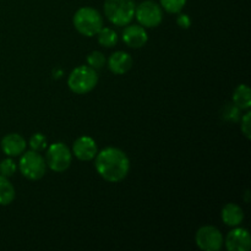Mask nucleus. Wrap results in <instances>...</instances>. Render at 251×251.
Returning <instances> with one entry per match:
<instances>
[{
  "label": "nucleus",
  "instance_id": "obj_1",
  "mask_svg": "<svg viewBox=\"0 0 251 251\" xmlns=\"http://www.w3.org/2000/svg\"><path fill=\"white\" fill-rule=\"evenodd\" d=\"M95 167L97 173L109 183L122 181L130 171L126 153L117 147H107L96 154Z\"/></svg>",
  "mask_w": 251,
  "mask_h": 251
},
{
  "label": "nucleus",
  "instance_id": "obj_2",
  "mask_svg": "<svg viewBox=\"0 0 251 251\" xmlns=\"http://www.w3.org/2000/svg\"><path fill=\"white\" fill-rule=\"evenodd\" d=\"M135 0H105L104 15L115 26H126L135 16Z\"/></svg>",
  "mask_w": 251,
  "mask_h": 251
},
{
  "label": "nucleus",
  "instance_id": "obj_3",
  "mask_svg": "<svg viewBox=\"0 0 251 251\" xmlns=\"http://www.w3.org/2000/svg\"><path fill=\"white\" fill-rule=\"evenodd\" d=\"M74 26L76 31L86 37H93L103 27V19L100 12L90 6L78 9L74 15Z\"/></svg>",
  "mask_w": 251,
  "mask_h": 251
},
{
  "label": "nucleus",
  "instance_id": "obj_4",
  "mask_svg": "<svg viewBox=\"0 0 251 251\" xmlns=\"http://www.w3.org/2000/svg\"><path fill=\"white\" fill-rule=\"evenodd\" d=\"M98 83V75L91 66L81 65L74 69L69 75V88L76 95H86L91 92Z\"/></svg>",
  "mask_w": 251,
  "mask_h": 251
},
{
  "label": "nucleus",
  "instance_id": "obj_5",
  "mask_svg": "<svg viewBox=\"0 0 251 251\" xmlns=\"http://www.w3.org/2000/svg\"><path fill=\"white\" fill-rule=\"evenodd\" d=\"M19 168L22 176L29 180H39L46 174L47 163L41 153L32 150L27 151L26 153L24 152V156L19 162Z\"/></svg>",
  "mask_w": 251,
  "mask_h": 251
},
{
  "label": "nucleus",
  "instance_id": "obj_6",
  "mask_svg": "<svg viewBox=\"0 0 251 251\" xmlns=\"http://www.w3.org/2000/svg\"><path fill=\"white\" fill-rule=\"evenodd\" d=\"M46 163L49 168L56 173L65 172L73 161V153L69 147L63 142L51 144L46 153Z\"/></svg>",
  "mask_w": 251,
  "mask_h": 251
},
{
  "label": "nucleus",
  "instance_id": "obj_7",
  "mask_svg": "<svg viewBox=\"0 0 251 251\" xmlns=\"http://www.w3.org/2000/svg\"><path fill=\"white\" fill-rule=\"evenodd\" d=\"M135 16L142 27H157L163 20V11L161 5L152 0L140 2L135 9Z\"/></svg>",
  "mask_w": 251,
  "mask_h": 251
},
{
  "label": "nucleus",
  "instance_id": "obj_8",
  "mask_svg": "<svg viewBox=\"0 0 251 251\" xmlns=\"http://www.w3.org/2000/svg\"><path fill=\"white\" fill-rule=\"evenodd\" d=\"M195 240L198 247L205 251H218L223 245L222 233L212 226L201 227L196 232Z\"/></svg>",
  "mask_w": 251,
  "mask_h": 251
},
{
  "label": "nucleus",
  "instance_id": "obj_9",
  "mask_svg": "<svg viewBox=\"0 0 251 251\" xmlns=\"http://www.w3.org/2000/svg\"><path fill=\"white\" fill-rule=\"evenodd\" d=\"M97 152V145L92 137L81 136L74 142L73 153L80 161H92Z\"/></svg>",
  "mask_w": 251,
  "mask_h": 251
},
{
  "label": "nucleus",
  "instance_id": "obj_10",
  "mask_svg": "<svg viewBox=\"0 0 251 251\" xmlns=\"http://www.w3.org/2000/svg\"><path fill=\"white\" fill-rule=\"evenodd\" d=\"M226 247L229 251H248L251 247V238L245 228H235L228 233Z\"/></svg>",
  "mask_w": 251,
  "mask_h": 251
},
{
  "label": "nucleus",
  "instance_id": "obj_11",
  "mask_svg": "<svg viewBox=\"0 0 251 251\" xmlns=\"http://www.w3.org/2000/svg\"><path fill=\"white\" fill-rule=\"evenodd\" d=\"M147 39L146 29L139 25H126L123 31V41L130 48H142L147 43Z\"/></svg>",
  "mask_w": 251,
  "mask_h": 251
},
{
  "label": "nucleus",
  "instance_id": "obj_12",
  "mask_svg": "<svg viewBox=\"0 0 251 251\" xmlns=\"http://www.w3.org/2000/svg\"><path fill=\"white\" fill-rule=\"evenodd\" d=\"M0 146L6 156L17 157L26 150V140L20 134H7L1 139Z\"/></svg>",
  "mask_w": 251,
  "mask_h": 251
},
{
  "label": "nucleus",
  "instance_id": "obj_13",
  "mask_svg": "<svg viewBox=\"0 0 251 251\" xmlns=\"http://www.w3.org/2000/svg\"><path fill=\"white\" fill-rule=\"evenodd\" d=\"M132 66V58L129 53L118 50L113 53L108 59V68L115 75L126 74Z\"/></svg>",
  "mask_w": 251,
  "mask_h": 251
},
{
  "label": "nucleus",
  "instance_id": "obj_14",
  "mask_svg": "<svg viewBox=\"0 0 251 251\" xmlns=\"http://www.w3.org/2000/svg\"><path fill=\"white\" fill-rule=\"evenodd\" d=\"M223 222L230 227H237L244 220V212L237 203H227L222 210Z\"/></svg>",
  "mask_w": 251,
  "mask_h": 251
},
{
  "label": "nucleus",
  "instance_id": "obj_15",
  "mask_svg": "<svg viewBox=\"0 0 251 251\" xmlns=\"http://www.w3.org/2000/svg\"><path fill=\"white\" fill-rule=\"evenodd\" d=\"M233 102L237 108L248 110L251 107V91L247 85H239L233 95Z\"/></svg>",
  "mask_w": 251,
  "mask_h": 251
},
{
  "label": "nucleus",
  "instance_id": "obj_16",
  "mask_svg": "<svg viewBox=\"0 0 251 251\" xmlns=\"http://www.w3.org/2000/svg\"><path fill=\"white\" fill-rule=\"evenodd\" d=\"M15 188L6 176H0V205L7 206L14 201Z\"/></svg>",
  "mask_w": 251,
  "mask_h": 251
},
{
  "label": "nucleus",
  "instance_id": "obj_17",
  "mask_svg": "<svg viewBox=\"0 0 251 251\" xmlns=\"http://www.w3.org/2000/svg\"><path fill=\"white\" fill-rule=\"evenodd\" d=\"M96 36L98 38V43L103 47H107V48L114 47L118 43L117 32L109 27H102Z\"/></svg>",
  "mask_w": 251,
  "mask_h": 251
},
{
  "label": "nucleus",
  "instance_id": "obj_18",
  "mask_svg": "<svg viewBox=\"0 0 251 251\" xmlns=\"http://www.w3.org/2000/svg\"><path fill=\"white\" fill-rule=\"evenodd\" d=\"M186 0H161V7L169 14H178L185 6Z\"/></svg>",
  "mask_w": 251,
  "mask_h": 251
},
{
  "label": "nucleus",
  "instance_id": "obj_19",
  "mask_svg": "<svg viewBox=\"0 0 251 251\" xmlns=\"http://www.w3.org/2000/svg\"><path fill=\"white\" fill-rule=\"evenodd\" d=\"M105 61H107L105 60V56L103 55V53H100V51L98 50L92 51V53L88 54L87 56L88 65H90L92 69H95V70L102 69L103 66L105 65Z\"/></svg>",
  "mask_w": 251,
  "mask_h": 251
},
{
  "label": "nucleus",
  "instance_id": "obj_20",
  "mask_svg": "<svg viewBox=\"0 0 251 251\" xmlns=\"http://www.w3.org/2000/svg\"><path fill=\"white\" fill-rule=\"evenodd\" d=\"M16 163L14 162V159L11 158H5L0 162V176H6V178H10V176H14V173L16 172Z\"/></svg>",
  "mask_w": 251,
  "mask_h": 251
},
{
  "label": "nucleus",
  "instance_id": "obj_21",
  "mask_svg": "<svg viewBox=\"0 0 251 251\" xmlns=\"http://www.w3.org/2000/svg\"><path fill=\"white\" fill-rule=\"evenodd\" d=\"M29 146H31V149L33 150V151H37V152H41L43 151V150H46L47 147L46 136L42 135L41 132L34 134L33 136L31 137V140H29Z\"/></svg>",
  "mask_w": 251,
  "mask_h": 251
},
{
  "label": "nucleus",
  "instance_id": "obj_22",
  "mask_svg": "<svg viewBox=\"0 0 251 251\" xmlns=\"http://www.w3.org/2000/svg\"><path fill=\"white\" fill-rule=\"evenodd\" d=\"M250 118H251V113L248 112L242 119V132L244 134V136L247 137V139H250V137H251V135H250V132H251Z\"/></svg>",
  "mask_w": 251,
  "mask_h": 251
},
{
  "label": "nucleus",
  "instance_id": "obj_23",
  "mask_svg": "<svg viewBox=\"0 0 251 251\" xmlns=\"http://www.w3.org/2000/svg\"><path fill=\"white\" fill-rule=\"evenodd\" d=\"M176 21H178L179 26L183 27V28H188V27L190 26V24H191L190 17H189L188 15H185V14L179 15L178 19H176Z\"/></svg>",
  "mask_w": 251,
  "mask_h": 251
}]
</instances>
